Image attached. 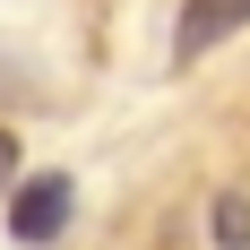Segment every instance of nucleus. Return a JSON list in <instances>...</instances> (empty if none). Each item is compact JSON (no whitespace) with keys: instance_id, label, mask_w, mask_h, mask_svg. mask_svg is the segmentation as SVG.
<instances>
[{"instance_id":"nucleus-1","label":"nucleus","mask_w":250,"mask_h":250,"mask_svg":"<svg viewBox=\"0 0 250 250\" xmlns=\"http://www.w3.org/2000/svg\"><path fill=\"white\" fill-rule=\"evenodd\" d=\"M69 216H78V181L69 173H35V181H18V199H9V233H18V242H61Z\"/></svg>"},{"instance_id":"nucleus-2","label":"nucleus","mask_w":250,"mask_h":250,"mask_svg":"<svg viewBox=\"0 0 250 250\" xmlns=\"http://www.w3.org/2000/svg\"><path fill=\"white\" fill-rule=\"evenodd\" d=\"M242 26H250V0H181V18H173V69L207 61V52L225 43V35H242Z\"/></svg>"},{"instance_id":"nucleus-3","label":"nucleus","mask_w":250,"mask_h":250,"mask_svg":"<svg viewBox=\"0 0 250 250\" xmlns=\"http://www.w3.org/2000/svg\"><path fill=\"white\" fill-rule=\"evenodd\" d=\"M207 225H216V250H250V199L225 190V199L207 207Z\"/></svg>"},{"instance_id":"nucleus-4","label":"nucleus","mask_w":250,"mask_h":250,"mask_svg":"<svg viewBox=\"0 0 250 250\" xmlns=\"http://www.w3.org/2000/svg\"><path fill=\"white\" fill-rule=\"evenodd\" d=\"M0 190H18V138L0 129Z\"/></svg>"}]
</instances>
